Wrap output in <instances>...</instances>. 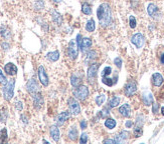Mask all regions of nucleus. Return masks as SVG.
Listing matches in <instances>:
<instances>
[{
  "mask_svg": "<svg viewBox=\"0 0 164 144\" xmlns=\"http://www.w3.org/2000/svg\"><path fill=\"white\" fill-rule=\"evenodd\" d=\"M97 15L99 18L100 25L102 27H107L112 23V13L110 5L107 3H103L99 6L97 10Z\"/></svg>",
  "mask_w": 164,
  "mask_h": 144,
  "instance_id": "obj_1",
  "label": "nucleus"
},
{
  "mask_svg": "<svg viewBox=\"0 0 164 144\" xmlns=\"http://www.w3.org/2000/svg\"><path fill=\"white\" fill-rule=\"evenodd\" d=\"M112 73H113V70L110 66H106L102 71V82L109 87L115 85L118 81V75H116V76L112 78L111 77Z\"/></svg>",
  "mask_w": 164,
  "mask_h": 144,
  "instance_id": "obj_2",
  "label": "nucleus"
},
{
  "mask_svg": "<svg viewBox=\"0 0 164 144\" xmlns=\"http://www.w3.org/2000/svg\"><path fill=\"white\" fill-rule=\"evenodd\" d=\"M14 85H15V81L13 79L7 81V83L3 86L2 92H3V97L5 100H11V98L13 97L14 94Z\"/></svg>",
  "mask_w": 164,
  "mask_h": 144,
  "instance_id": "obj_3",
  "label": "nucleus"
},
{
  "mask_svg": "<svg viewBox=\"0 0 164 144\" xmlns=\"http://www.w3.org/2000/svg\"><path fill=\"white\" fill-rule=\"evenodd\" d=\"M72 94H74V96L79 100H85L88 96H89V89H88L87 86L80 85L74 90Z\"/></svg>",
  "mask_w": 164,
  "mask_h": 144,
  "instance_id": "obj_4",
  "label": "nucleus"
},
{
  "mask_svg": "<svg viewBox=\"0 0 164 144\" xmlns=\"http://www.w3.org/2000/svg\"><path fill=\"white\" fill-rule=\"evenodd\" d=\"M98 69H99V64H98V63H93L89 67V69H88L87 77H88V81H89L91 84H93L95 82V79H96V76H97Z\"/></svg>",
  "mask_w": 164,
  "mask_h": 144,
  "instance_id": "obj_5",
  "label": "nucleus"
},
{
  "mask_svg": "<svg viewBox=\"0 0 164 144\" xmlns=\"http://www.w3.org/2000/svg\"><path fill=\"white\" fill-rule=\"evenodd\" d=\"M68 53H69V56H70L72 59H74V60L77 59L78 54H79V47L75 40H72L70 42V45H69V48H68Z\"/></svg>",
  "mask_w": 164,
  "mask_h": 144,
  "instance_id": "obj_6",
  "label": "nucleus"
},
{
  "mask_svg": "<svg viewBox=\"0 0 164 144\" xmlns=\"http://www.w3.org/2000/svg\"><path fill=\"white\" fill-rule=\"evenodd\" d=\"M131 41L137 48H142V47H143V45H144V43H145V38H144L143 34L136 33V34H134V35L132 36Z\"/></svg>",
  "mask_w": 164,
  "mask_h": 144,
  "instance_id": "obj_7",
  "label": "nucleus"
},
{
  "mask_svg": "<svg viewBox=\"0 0 164 144\" xmlns=\"http://www.w3.org/2000/svg\"><path fill=\"white\" fill-rule=\"evenodd\" d=\"M69 107H70V110H71V112L74 115L80 114L81 106H80L79 102L75 98H70V99H69Z\"/></svg>",
  "mask_w": 164,
  "mask_h": 144,
  "instance_id": "obj_8",
  "label": "nucleus"
},
{
  "mask_svg": "<svg viewBox=\"0 0 164 144\" xmlns=\"http://www.w3.org/2000/svg\"><path fill=\"white\" fill-rule=\"evenodd\" d=\"M37 73H38V78L40 80V82L43 86H47L49 83V77H47V74L45 72V69L43 66H39L38 67V70H37Z\"/></svg>",
  "mask_w": 164,
  "mask_h": 144,
  "instance_id": "obj_9",
  "label": "nucleus"
},
{
  "mask_svg": "<svg viewBox=\"0 0 164 144\" xmlns=\"http://www.w3.org/2000/svg\"><path fill=\"white\" fill-rule=\"evenodd\" d=\"M136 90H137L136 83H135L134 81H130V82H128L125 86V94L126 96H132L136 92Z\"/></svg>",
  "mask_w": 164,
  "mask_h": 144,
  "instance_id": "obj_10",
  "label": "nucleus"
},
{
  "mask_svg": "<svg viewBox=\"0 0 164 144\" xmlns=\"http://www.w3.org/2000/svg\"><path fill=\"white\" fill-rule=\"evenodd\" d=\"M26 89L31 95H33V94H35L36 92H38V85H37L36 81L34 79H30L26 84Z\"/></svg>",
  "mask_w": 164,
  "mask_h": 144,
  "instance_id": "obj_11",
  "label": "nucleus"
},
{
  "mask_svg": "<svg viewBox=\"0 0 164 144\" xmlns=\"http://www.w3.org/2000/svg\"><path fill=\"white\" fill-rule=\"evenodd\" d=\"M33 104L34 107L36 109H40L43 105V97L39 92H36L35 94H33Z\"/></svg>",
  "mask_w": 164,
  "mask_h": 144,
  "instance_id": "obj_12",
  "label": "nucleus"
},
{
  "mask_svg": "<svg viewBox=\"0 0 164 144\" xmlns=\"http://www.w3.org/2000/svg\"><path fill=\"white\" fill-rule=\"evenodd\" d=\"M142 100L145 105L149 106L153 103V95L150 91H145L142 94Z\"/></svg>",
  "mask_w": 164,
  "mask_h": 144,
  "instance_id": "obj_13",
  "label": "nucleus"
},
{
  "mask_svg": "<svg viewBox=\"0 0 164 144\" xmlns=\"http://www.w3.org/2000/svg\"><path fill=\"white\" fill-rule=\"evenodd\" d=\"M4 71L6 72V74L8 75H11V76H13L17 73V67L15 66L13 63H11V62H9L4 66Z\"/></svg>",
  "mask_w": 164,
  "mask_h": 144,
  "instance_id": "obj_14",
  "label": "nucleus"
},
{
  "mask_svg": "<svg viewBox=\"0 0 164 144\" xmlns=\"http://www.w3.org/2000/svg\"><path fill=\"white\" fill-rule=\"evenodd\" d=\"M69 117H70V112L68 111L62 112V113H59L58 115V117H56V123H58V125H62L69 119Z\"/></svg>",
  "mask_w": 164,
  "mask_h": 144,
  "instance_id": "obj_15",
  "label": "nucleus"
},
{
  "mask_svg": "<svg viewBox=\"0 0 164 144\" xmlns=\"http://www.w3.org/2000/svg\"><path fill=\"white\" fill-rule=\"evenodd\" d=\"M49 132H50V136H52V138L55 140V142H58L59 140V137H61V132H59V128L53 125V126L50 127Z\"/></svg>",
  "mask_w": 164,
  "mask_h": 144,
  "instance_id": "obj_16",
  "label": "nucleus"
},
{
  "mask_svg": "<svg viewBox=\"0 0 164 144\" xmlns=\"http://www.w3.org/2000/svg\"><path fill=\"white\" fill-rule=\"evenodd\" d=\"M82 80H83V77H82L81 74H72L71 77V83L74 87H78L81 85Z\"/></svg>",
  "mask_w": 164,
  "mask_h": 144,
  "instance_id": "obj_17",
  "label": "nucleus"
},
{
  "mask_svg": "<svg viewBox=\"0 0 164 144\" xmlns=\"http://www.w3.org/2000/svg\"><path fill=\"white\" fill-rule=\"evenodd\" d=\"M128 137H129V133L127 131H125V130L121 131V132L119 133V135L115 137V141H116V143H123L128 139Z\"/></svg>",
  "mask_w": 164,
  "mask_h": 144,
  "instance_id": "obj_18",
  "label": "nucleus"
},
{
  "mask_svg": "<svg viewBox=\"0 0 164 144\" xmlns=\"http://www.w3.org/2000/svg\"><path fill=\"white\" fill-rule=\"evenodd\" d=\"M119 112H120V114L122 115V116H124V117H128V116H130V112H131V109H130V105L129 104H123L121 107L119 108Z\"/></svg>",
  "mask_w": 164,
  "mask_h": 144,
  "instance_id": "obj_19",
  "label": "nucleus"
},
{
  "mask_svg": "<svg viewBox=\"0 0 164 144\" xmlns=\"http://www.w3.org/2000/svg\"><path fill=\"white\" fill-rule=\"evenodd\" d=\"M152 83L154 86H160L163 83V77L160 73H154L152 75Z\"/></svg>",
  "mask_w": 164,
  "mask_h": 144,
  "instance_id": "obj_20",
  "label": "nucleus"
},
{
  "mask_svg": "<svg viewBox=\"0 0 164 144\" xmlns=\"http://www.w3.org/2000/svg\"><path fill=\"white\" fill-rule=\"evenodd\" d=\"M147 11H148V14H149L151 17H155L157 13H158V8H157V6L155 4L151 3V4L148 5Z\"/></svg>",
  "mask_w": 164,
  "mask_h": 144,
  "instance_id": "obj_21",
  "label": "nucleus"
},
{
  "mask_svg": "<svg viewBox=\"0 0 164 144\" xmlns=\"http://www.w3.org/2000/svg\"><path fill=\"white\" fill-rule=\"evenodd\" d=\"M46 58L49 59V61H52V62L58 61L59 58V52L58 51V50H55V51H52V52L47 53Z\"/></svg>",
  "mask_w": 164,
  "mask_h": 144,
  "instance_id": "obj_22",
  "label": "nucleus"
},
{
  "mask_svg": "<svg viewBox=\"0 0 164 144\" xmlns=\"http://www.w3.org/2000/svg\"><path fill=\"white\" fill-rule=\"evenodd\" d=\"M52 20L53 22H55L58 25H61L62 23V15L56 11H52Z\"/></svg>",
  "mask_w": 164,
  "mask_h": 144,
  "instance_id": "obj_23",
  "label": "nucleus"
},
{
  "mask_svg": "<svg viewBox=\"0 0 164 144\" xmlns=\"http://www.w3.org/2000/svg\"><path fill=\"white\" fill-rule=\"evenodd\" d=\"M92 46V40L90 38H83L82 40V46H81V49L83 50V52H85V49L89 48Z\"/></svg>",
  "mask_w": 164,
  "mask_h": 144,
  "instance_id": "obj_24",
  "label": "nucleus"
},
{
  "mask_svg": "<svg viewBox=\"0 0 164 144\" xmlns=\"http://www.w3.org/2000/svg\"><path fill=\"white\" fill-rule=\"evenodd\" d=\"M69 138L72 140V141L78 139V130L75 127H72L71 130L69 131Z\"/></svg>",
  "mask_w": 164,
  "mask_h": 144,
  "instance_id": "obj_25",
  "label": "nucleus"
},
{
  "mask_svg": "<svg viewBox=\"0 0 164 144\" xmlns=\"http://www.w3.org/2000/svg\"><path fill=\"white\" fill-rule=\"evenodd\" d=\"M96 28V24H95V20L94 19H90L88 20V22L86 24V30L89 31V32H93Z\"/></svg>",
  "mask_w": 164,
  "mask_h": 144,
  "instance_id": "obj_26",
  "label": "nucleus"
},
{
  "mask_svg": "<svg viewBox=\"0 0 164 144\" xmlns=\"http://www.w3.org/2000/svg\"><path fill=\"white\" fill-rule=\"evenodd\" d=\"M120 103V97L119 96H114L113 98L109 101V107L114 108Z\"/></svg>",
  "mask_w": 164,
  "mask_h": 144,
  "instance_id": "obj_27",
  "label": "nucleus"
},
{
  "mask_svg": "<svg viewBox=\"0 0 164 144\" xmlns=\"http://www.w3.org/2000/svg\"><path fill=\"white\" fill-rule=\"evenodd\" d=\"M105 126L109 129H113V128L116 127V121L112 118H108L106 121H105Z\"/></svg>",
  "mask_w": 164,
  "mask_h": 144,
  "instance_id": "obj_28",
  "label": "nucleus"
},
{
  "mask_svg": "<svg viewBox=\"0 0 164 144\" xmlns=\"http://www.w3.org/2000/svg\"><path fill=\"white\" fill-rule=\"evenodd\" d=\"M82 11H83L84 14L86 15H90L92 13V9H91V6L88 4V3H84L83 6H82Z\"/></svg>",
  "mask_w": 164,
  "mask_h": 144,
  "instance_id": "obj_29",
  "label": "nucleus"
},
{
  "mask_svg": "<svg viewBox=\"0 0 164 144\" xmlns=\"http://www.w3.org/2000/svg\"><path fill=\"white\" fill-rule=\"evenodd\" d=\"M34 10L36 11H39L42 10V8H45V2L42 1V0H37V1H35V3H34Z\"/></svg>",
  "mask_w": 164,
  "mask_h": 144,
  "instance_id": "obj_30",
  "label": "nucleus"
},
{
  "mask_svg": "<svg viewBox=\"0 0 164 144\" xmlns=\"http://www.w3.org/2000/svg\"><path fill=\"white\" fill-rule=\"evenodd\" d=\"M0 33H1V35L3 36V38H5V39L10 38V36H11L10 31H9L7 28H5V27H2L1 28V30H0Z\"/></svg>",
  "mask_w": 164,
  "mask_h": 144,
  "instance_id": "obj_31",
  "label": "nucleus"
},
{
  "mask_svg": "<svg viewBox=\"0 0 164 144\" xmlns=\"http://www.w3.org/2000/svg\"><path fill=\"white\" fill-rule=\"evenodd\" d=\"M96 58V52L94 51V50H91L87 53V57H86V62H90L94 60V59Z\"/></svg>",
  "mask_w": 164,
  "mask_h": 144,
  "instance_id": "obj_32",
  "label": "nucleus"
},
{
  "mask_svg": "<svg viewBox=\"0 0 164 144\" xmlns=\"http://www.w3.org/2000/svg\"><path fill=\"white\" fill-rule=\"evenodd\" d=\"M6 138H7V131H6L5 128L0 131V142H5Z\"/></svg>",
  "mask_w": 164,
  "mask_h": 144,
  "instance_id": "obj_33",
  "label": "nucleus"
},
{
  "mask_svg": "<svg viewBox=\"0 0 164 144\" xmlns=\"http://www.w3.org/2000/svg\"><path fill=\"white\" fill-rule=\"evenodd\" d=\"M105 100H106V96L104 94H101L96 97V103L98 105H102L103 103L105 102Z\"/></svg>",
  "mask_w": 164,
  "mask_h": 144,
  "instance_id": "obj_34",
  "label": "nucleus"
},
{
  "mask_svg": "<svg viewBox=\"0 0 164 144\" xmlns=\"http://www.w3.org/2000/svg\"><path fill=\"white\" fill-rule=\"evenodd\" d=\"M6 119H7V111L5 109L0 111V121L1 122H5Z\"/></svg>",
  "mask_w": 164,
  "mask_h": 144,
  "instance_id": "obj_35",
  "label": "nucleus"
},
{
  "mask_svg": "<svg viewBox=\"0 0 164 144\" xmlns=\"http://www.w3.org/2000/svg\"><path fill=\"white\" fill-rule=\"evenodd\" d=\"M142 133H143V131H142L141 126H136L134 128V135H135V137H140L142 135Z\"/></svg>",
  "mask_w": 164,
  "mask_h": 144,
  "instance_id": "obj_36",
  "label": "nucleus"
},
{
  "mask_svg": "<svg viewBox=\"0 0 164 144\" xmlns=\"http://www.w3.org/2000/svg\"><path fill=\"white\" fill-rule=\"evenodd\" d=\"M6 83H7V79H6L5 75L3 74V72L0 70V84H2V85H5Z\"/></svg>",
  "mask_w": 164,
  "mask_h": 144,
  "instance_id": "obj_37",
  "label": "nucleus"
},
{
  "mask_svg": "<svg viewBox=\"0 0 164 144\" xmlns=\"http://www.w3.org/2000/svg\"><path fill=\"white\" fill-rule=\"evenodd\" d=\"M109 110L108 109H103V110H101V111H99V116L100 117H102V118H104V117H107L109 115Z\"/></svg>",
  "mask_w": 164,
  "mask_h": 144,
  "instance_id": "obj_38",
  "label": "nucleus"
},
{
  "mask_svg": "<svg viewBox=\"0 0 164 144\" xmlns=\"http://www.w3.org/2000/svg\"><path fill=\"white\" fill-rule=\"evenodd\" d=\"M129 24H130L131 28L136 27V19H135L134 16H130V18H129Z\"/></svg>",
  "mask_w": 164,
  "mask_h": 144,
  "instance_id": "obj_39",
  "label": "nucleus"
},
{
  "mask_svg": "<svg viewBox=\"0 0 164 144\" xmlns=\"http://www.w3.org/2000/svg\"><path fill=\"white\" fill-rule=\"evenodd\" d=\"M88 141V135H87V133H83L81 135V139H80V142L82 144H85V143H87Z\"/></svg>",
  "mask_w": 164,
  "mask_h": 144,
  "instance_id": "obj_40",
  "label": "nucleus"
},
{
  "mask_svg": "<svg viewBox=\"0 0 164 144\" xmlns=\"http://www.w3.org/2000/svg\"><path fill=\"white\" fill-rule=\"evenodd\" d=\"M114 63H115V65L117 66L118 68H121V66H122V60H121V58L120 57H116L115 59H114Z\"/></svg>",
  "mask_w": 164,
  "mask_h": 144,
  "instance_id": "obj_41",
  "label": "nucleus"
},
{
  "mask_svg": "<svg viewBox=\"0 0 164 144\" xmlns=\"http://www.w3.org/2000/svg\"><path fill=\"white\" fill-rule=\"evenodd\" d=\"M15 107H16L17 110L21 111V110H22V108H23V106H22V102H21V101H17L16 103H15Z\"/></svg>",
  "mask_w": 164,
  "mask_h": 144,
  "instance_id": "obj_42",
  "label": "nucleus"
},
{
  "mask_svg": "<svg viewBox=\"0 0 164 144\" xmlns=\"http://www.w3.org/2000/svg\"><path fill=\"white\" fill-rule=\"evenodd\" d=\"M82 35L81 34H78V36H77V44H78V47L79 48H81V46H82Z\"/></svg>",
  "mask_w": 164,
  "mask_h": 144,
  "instance_id": "obj_43",
  "label": "nucleus"
},
{
  "mask_svg": "<svg viewBox=\"0 0 164 144\" xmlns=\"http://www.w3.org/2000/svg\"><path fill=\"white\" fill-rule=\"evenodd\" d=\"M158 109H159V104H157V103L153 104V108H152L153 113H157V112H158Z\"/></svg>",
  "mask_w": 164,
  "mask_h": 144,
  "instance_id": "obj_44",
  "label": "nucleus"
},
{
  "mask_svg": "<svg viewBox=\"0 0 164 144\" xmlns=\"http://www.w3.org/2000/svg\"><path fill=\"white\" fill-rule=\"evenodd\" d=\"M1 46H2V48L4 50H8L9 49V44H8V43H6V42H2Z\"/></svg>",
  "mask_w": 164,
  "mask_h": 144,
  "instance_id": "obj_45",
  "label": "nucleus"
},
{
  "mask_svg": "<svg viewBox=\"0 0 164 144\" xmlns=\"http://www.w3.org/2000/svg\"><path fill=\"white\" fill-rule=\"evenodd\" d=\"M86 127H87V122H86V120H82V121H81V128H82V129H85Z\"/></svg>",
  "mask_w": 164,
  "mask_h": 144,
  "instance_id": "obj_46",
  "label": "nucleus"
},
{
  "mask_svg": "<svg viewBox=\"0 0 164 144\" xmlns=\"http://www.w3.org/2000/svg\"><path fill=\"white\" fill-rule=\"evenodd\" d=\"M104 143H116L115 139H106Z\"/></svg>",
  "mask_w": 164,
  "mask_h": 144,
  "instance_id": "obj_47",
  "label": "nucleus"
},
{
  "mask_svg": "<svg viewBox=\"0 0 164 144\" xmlns=\"http://www.w3.org/2000/svg\"><path fill=\"white\" fill-rule=\"evenodd\" d=\"M132 126V122L130 121V120H129V121H127V122H126V127H131Z\"/></svg>",
  "mask_w": 164,
  "mask_h": 144,
  "instance_id": "obj_48",
  "label": "nucleus"
},
{
  "mask_svg": "<svg viewBox=\"0 0 164 144\" xmlns=\"http://www.w3.org/2000/svg\"><path fill=\"white\" fill-rule=\"evenodd\" d=\"M161 63H164V54L161 56Z\"/></svg>",
  "mask_w": 164,
  "mask_h": 144,
  "instance_id": "obj_49",
  "label": "nucleus"
},
{
  "mask_svg": "<svg viewBox=\"0 0 164 144\" xmlns=\"http://www.w3.org/2000/svg\"><path fill=\"white\" fill-rule=\"evenodd\" d=\"M161 113H162V115H164V107L161 108Z\"/></svg>",
  "mask_w": 164,
  "mask_h": 144,
  "instance_id": "obj_50",
  "label": "nucleus"
},
{
  "mask_svg": "<svg viewBox=\"0 0 164 144\" xmlns=\"http://www.w3.org/2000/svg\"><path fill=\"white\" fill-rule=\"evenodd\" d=\"M53 1H55V2H61L62 0H53Z\"/></svg>",
  "mask_w": 164,
  "mask_h": 144,
  "instance_id": "obj_51",
  "label": "nucleus"
}]
</instances>
